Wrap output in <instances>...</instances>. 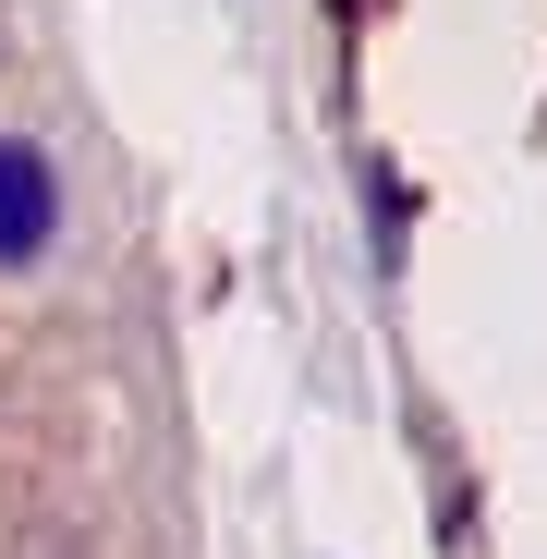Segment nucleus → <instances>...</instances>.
<instances>
[{"instance_id": "obj_1", "label": "nucleus", "mask_w": 547, "mask_h": 559, "mask_svg": "<svg viewBox=\"0 0 547 559\" xmlns=\"http://www.w3.org/2000/svg\"><path fill=\"white\" fill-rule=\"evenodd\" d=\"M61 243V158L37 134H0V267H37Z\"/></svg>"}]
</instances>
